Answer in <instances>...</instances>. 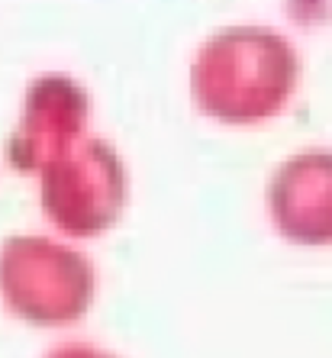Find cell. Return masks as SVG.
I'll return each instance as SVG.
<instances>
[{"label": "cell", "mask_w": 332, "mask_h": 358, "mask_svg": "<svg viewBox=\"0 0 332 358\" xmlns=\"http://www.w3.org/2000/svg\"><path fill=\"white\" fill-rule=\"evenodd\" d=\"M300 78V59L281 33L265 26H229L197 52L191 94L207 117L249 126L287 107Z\"/></svg>", "instance_id": "cell-1"}, {"label": "cell", "mask_w": 332, "mask_h": 358, "mask_svg": "<svg viewBox=\"0 0 332 358\" xmlns=\"http://www.w3.org/2000/svg\"><path fill=\"white\" fill-rule=\"evenodd\" d=\"M0 291L10 310L33 326H68L94 300V268L81 252L17 236L0 252Z\"/></svg>", "instance_id": "cell-2"}, {"label": "cell", "mask_w": 332, "mask_h": 358, "mask_svg": "<svg viewBox=\"0 0 332 358\" xmlns=\"http://www.w3.org/2000/svg\"><path fill=\"white\" fill-rule=\"evenodd\" d=\"M126 207V168L103 139L78 136L42 168V210L62 233H107Z\"/></svg>", "instance_id": "cell-3"}, {"label": "cell", "mask_w": 332, "mask_h": 358, "mask_svg": "<svg viewBox=\"0 0 332 358\" xmlns=\"http://www.w3.org/2000/svg\"><path fill=\"white\" fill-rule=\"evenodd\" d=\"M91 100L78 81L45 75L29 84L20 129L10 139V162L20 171H42L81 136Z\"/></svg>", "instance_id": "cell-4"}, {"label": "cell", "mask_w": 332, "mask_h": 358, "mask_svg": "<svg viewBox=\"0 0 332 358\" xmlns=\"http://www.w3.org/2000/svg\"><path fill=\"white\" fill-rule=\"evenodd\" d=\"M268 210L297 245H332V152H300L274 171Z\"/></svg>", "instance_id": "cell-5"}]
</instances>
